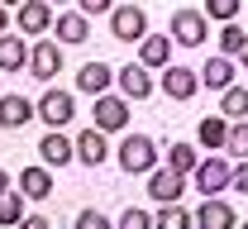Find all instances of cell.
<instances>
[{
  "label": "cell",
  "instance_id": "obj_1",
  "mask_svg": "<svg viewBox=\"0 0 248 229\" xmlns=\"http://www.w3.org/2000/svg\"><path fill=\"white\" fill-rule=\"evenodd\" d=\"M157 167V138L153 134H124L120 143V172L129 177H148Z\"/></svg>",
  "mask_w": 248,
  "mask_h": 229
},
{
  "label": "cell",
  "instance_id": "obj_2",
  "mask_svg": "<svg viewBox=\"0 0 248 229\" xmlns=\"http://www.w3.org/2000/svg\"><path fill=\"white\" fill-rule=\"evenodd\" d=\"M91 124L95 129H105V134H124L129 129V96H110V91H100L91 105Z\"/></svg>",
  "mask_w": 248,
  "mask_h": 229
},
{
  "label": "cell",
  "instance_id": "obj_3",
  "mask_svg": "<svg viewBox=\"0 0 248 229\" xmlns=\"http://www.w3.org/2000/svg\"><path fill=\"white\" fill-rule=\"evenodd\" d=\"M172 43H182V48H201L205 38H210V15L205 10H172Z\"/></svg>",
  "mask_w": 248,
  "mask_h": 229
},
{
  "label": "cell",
  "instance_id": "obj_4",
  "mask_svg": "<svg viewBox=\"0 0 248 229\" xmlns=\"http://www.w3.org/2000/svg\"><path fill=\"white\" fill-rule=\"evenodd\" d=\"M191 177H196V191H201V196H219V191L234 182V163H229V158H224V148H219L215 158H201Z\"/></svg>",
  "mask_w": 248,
  "mask_h": 229
},
{
  "label": "cell",
  "instance_id": "obj_5",
  "mask_svg": "<svg viewBox=\"0 0 248 229\" xmlns=\"http://www.w3.org/2000/svg\"><path fill=\"white\" fill-rule=\"evenodd\" d=\"M72 115H77V96H72V91L48 86V91L38 96V120H43L48 129H67V124H72Z\"/></svg>",
  "mask_w": 248,
  "mask_h": 229
},
{
  "label": "cell",
  "instance_id": "obj_6",
  "mask_svg": "<svg viewBox=\"0 0 248 229\" xmlns=\"http://www.w3.org/2000/svg\"><path fill=\"white\" fill-rule=\"evenodd\" d=\"M110 33L124 38V43H139V38L148 33V15H143L139 5H115V10H110Z\"/></svg>",
  "mask_w": 248,
  "mask_h": 229
},
{
  "label": "cell",
  "instance_id": "obj_7",
  "mask_svg": "<svg viewBox=\"0 0 248 229\" xmlns=\"http://www.w3.org/2000/svg\"><path fill=\"white\" fill-rule=\"evenodd\" d=\"M115 81H120V91H124L129 100H148V96H153V67H143L139 58H134V62H124L120 72H115Z\"/></svg>",
  "mask_w": 248,
  "mask_h": 229
},
{
  "label": "cell",
  "instance_id": "obj_8",
  "mask_svg": "<svg viewBox=\"0 0 248 229\" xmlns=\"http://www.w3.org/2000/svg\"><path fill=\"white\" fill-rule=\"evenodd\" d=\"M182 191H186V172H177V167H153V172H148V196H153L157 205L182 200Z\"/></svg>",
  "mask_w": 248,
  "mask_h": 229
},
{
  "label": "cell",
  "instance_id": "obj_9",
  "mask_svg": "<svg viewBox=\"0 0 248 229\" xmlns=\"http://www.w3.org/2000/svg\"><path fill=\"white\" fill-rule=\"evenodd\" d=\"M15 19H19V33H24V38H38L43 29H53L58 15H53V0H24Z\"/></svg>",
  "mask_w": 248,
  "mask_h": 229
},
{
  "label": "cell",
  "instance_id": "obj_10",
  "mask_svg": "<svg viewBox=\"0 0 248 229\" xmlns=\"http://www.w3.org/2000/svg\"><path fill=\"white\" fill-rule=\"evenodd\" d=\"M29 67H33V76H38V81H53V76H62V43H58V38H43V43H33Z\"/></svg>",
  "mask_w": 248,
  "mask_h": 229
},
{
  "label": "cell",
  "instance_id": "obj_11",
  "mask_svg": "<svg viewBox=\"0 0 248 229\" xmlns=\"http://www.w3.org/2000/svg\"><path fill=\"white\" fill-rule=\"evenodd\" d=\"M162 91L172 100H191L196 91H201V72H191V67H162Z\"/></svg>",
  "mask_w": 248,
  "mask_h": 229
},
{
  "label": "cell",
  "instance_id": "obj_12",
  "mask_svg": "<svg viewBox=\"0 0 248 229\" xmlns=\"http://www.w3.org/2000/svg\"><path fill=\"white\" fill-rule=\"evenodd\" d=\"M53 38H58V43H86V38H91V15L62 10L58 19H53Z\"/></svg>",
  "mask_w": 248,
  "mask_h": 229
},
{
  "label": "cell",
  "instance_id": "obj_13",
  "mask_svg": "<svg viewBox=\"0 0 248 229\" xmlns=\"http://www.w3.org/2000/svg\"><path fill=\"white\" fill-rule=\"evenodd\" d=\"M139 62L143 67H153V72H162V67L172 62V33H143L139 38Z\"/></svg>",
  "mask_w": 248,
  "mask_h": 229
},
{
  "label": "cell",
  "instance_id": "obj_14",
  "mask_svg": "<svg viewBox=\"0 0 248 229\" xmlns=\"http://www.w3.org/2000/svg\"><path fill=\"white\" fill-rule=\"evenodd\" d=\"M105 158H110V143H105V129H81L77 134V163L81 167H100L105 163Z\"/></svg>",
  "mask_w": 248,
  "mask_h": 229
},
{
  "label": "cell",
  "instance_id": "obj_15",
  "mask_svg": "<svg viewBox=\"0 0 248 229\" xmlns=\"http://www.w3.org/2000/svg\"><path fill=\"white\" fill-rule=\"evenodd\" d=\"M38 153H43V163L48 167H67L77 158V138H67L62 129H48L43 134V143H38Z\"/></svg>",
  "mask_w": 248,
  "mask_h": 229
},
{
  "label": "cell",
  "instance_id": "obj_16",
  "mask_svg": "<svg viewBox=\"0 0 248 229\" xmlns=\"http://www.w3.org/2000/svg\"><path fill=\"white\" fill-rule=\"evenodd\" d=\"M19 191H24L29 200H48V196H53V167H48V163L24 167V172H19Z\"/></svg>",
  "mask_w": 248,
  "mask_h": 229
},
{
  "label": "cell",
  "instance_id": "obj_17",
  "mask_svg": "<svg viewBox=\"0 0 248 229\" xmlns=\"http://www.w3.org/2000/svg\"><path fill=\"white\" fill-rule=\"evenodd\" d=\"M234 67H239V58H229V53H215L210 62L201 67V86H210V91H224V86H234Z\"/></svg>",
  "mask_w": 248,
  "mask_h": 229
},
{
  "label": "cell",
  "instance_id": "obj_18",
  "mask_svg": "<svg viewBox=\"0 0 248 229\" xmlns=\"http://www.w3.org/2000/svg\"><path fill=\"white\" fill-rule=\"evenodd\" d=\"M196 225L201 229H229V225H239V215H234V205H224L219 196H205L201 210H196Z\"/></svg>",
  "mask_w": 248,
  "mask_h": 229
},
{
  "label": "cell",
  "instance_id": "obj_19",
  "mask_svg": "<svg viewBox=\"0 0 248 229\" xmlns=\"http://www.w3.org/2000/svg\"><path fill=\"white\" fill-rule=\"evenodd\" d=\"M29 43H24V33H0V72H24L29 67Z\"/></svg>",
  "mask_w": 248,
  "mask_h": 229
},
{
  "label": "cell",
  "instance_id": "obj_20",
  "mask_svg": "<svg viewBox=\"0 0 248 229\" xmlns=\"http://www.w3.org/2000/svg\"><path fill=\"white\" fill-rule=\"evenodd\" d=\"M38 115V105L29 96H0V129H19Z\"/></svg>",
  "mask_w": 248,
  "mask_h": 229
},
{
  "label": "cell",
  "instance_id": "obj_21",
  "mask_svg": "<svg viewBox=\"0 0 248 229\" xmlns=\"http://www.w3.org/2000/svg\"><path fill=\"white\" fill-rule=\"evenodd\" d=\"M110 81H115V72H110L105 62H81L72 86H77V91H86V96H100V91H110Z\"/></svg>",
  "mask_w": 248,
  "mask_h": 229
},
{
  "label": "cell",
  "instance_id": "obj_22",
  "mask_svg": "<svg viewBox=\"0 0 248 229\" xmlns=\"http://www.w3.org/2000/svg\"><path fill=\"white\" fill-rule=\"evenodd\" d=\"M196 134H201V148L219 153V148H224V138H229V124H224V115H205Z\"/></svg>",
  "mask_w": 248,
  "mask_h": 229
},
{
  "label": "cell",
  "instance_id": "obj_23",
  "mask_svg": "<svg viewBox=\"0 0 248 229\" xmlns=\"http://www.w3.org/2000/svg\"><path fill=\"white\" fill-rule=\"evenodd\" d=\"M162 229H191L196 225V215L186 210V205H177V200H167V205H157V215H153Z\"/></svg>",
  "mask_w": 248,
  "mask_h": 229
},
{
  "label": "cell",
  "instance_id": "obj_24",
  "mask_svg": "<svg viewBox=\"0 0 248 229\" xmlns=\"http://www.w3.org/2000/svg\"><path fill=\"white\" fill-rule=\"evenodd\" d=\"M219 115L244 120L248 115V86H224V91H219Z\"/></svg>",
  "mask_w": 248,
  "mask_h": 229
},
{
  "label": "cell",
  "instance_id": "obj_25",
  "mask_svg": "<svg viewBox=\"0 0 248 229\" xmlns=\"http://www.w3.org/2000/svg\"><path fill=\"white\" fill-rule=\"evenodd\" d=\"M24 191H0V225H24Z\"/></svg>",
  "mask_w": 248,
  "mask_h": 229
},
{
  "label": "cell",
  "instance_id": "obj_26",
  "mask_svg": "<svg viewBox=\"0 0 248 229\" xmlns=\"http://www.w3.org/2000/svg\"><path fill=\"white\" fill-rule=\"evenodd\" d=\"M224 153H229V158H248V124H244V120H234V124H229Z\"/></svg>",
  "mask_w": 248,
  "mask_h": 229
},
{
  "label": "cell",
  "instance_id": "obj_27",
  "mask_svg": "<svg viewBox=\"0 0 248 229\" xmlns=\"http://www.w3.org/2000/svg\"><path fill=\"white\" fill-rule=\"evenodd\" d=\"M196 163H201V158H196L191 143H172V148H167V167H177V172H196Z\"/></svg>",
  "mask_w": 248,
  "mask_h": 229
},
{
  "label": "cell",
  "instance_id": "obj_28",
  "mask_svg": "<svg viewBox=\"0 0 248 229\" xmlns=\"http://www.w3.org/2000/svg\"><path fill=\"white\" fill-rule=\"evenodd\" d=\"M248 29H239V19H229L224 24V33H219V53H229V58H239V48H244Z\"/></svg>",
  "mask_w": 248,
  "mask_h": 229
},
{
  "label": "cell",
  "instance_id": "obj_29",
  "mask_svg": "<svg viewBox=\"0 0 248 229\" xmlns=\"http://www.w3.org/2000/svg\"><path fill=\"white\" fill-rule=\"evenodd\" d=\"M239 5H244V0H205L201 10H205L210 19H219V24H229V19H239Z\"/></svg>",
  "mask_w": 248,
  "mask_h": 229
},
{
  "label": "cell",
  "instance_id": "obj_30",
  "mask_svg": "<svg viewBox=\"0 0 248 229\" xmlns=\"http://www.w3.org/2000/svg\"><path fill=\"white\" fill-rule=\"evenodd\" d=\"M153 225H157V220L143 210V205H129V210L120 215V229H153Z\"/></svg>",
  "mask_w": 248,
  "mask_h": 229
},
{
  "label": "cell",
  "instance_id": "obj_31",
  "mask_svg": "<svg viewBox=\"0 0 248 229\" xmlns=\"http://www.w3.org/2000/svg\"><path fill=\"white\" fill-rule=\"evenodd\" d=\"M77 225H81V229H110V220H105L100 210H81V215H77Z\"/></svg>",
  "mask_w": 248,
  "mask_h": 229
},
{
  "label": "cell",
  "instance_id": "obj_32",
  "mask_svg": "<svg viewBox=\"0 0 248 229\" xmlns=\"http://www.w3.org/2000/svg\"><path fill=\"white\" fill-rule=\"evenodd\" d=\"M229 186L248 196V158H239V163H234V182H229Z\"/></svg>",
  "mask_w": 248,
  "mask_h": 229
},
{
  "label": "cell",
  "instance_id": "obj_33",
  "mask_svg": "<svg viewBox=\"0 0 248 229\" xmlns=\"http://www.w3.org/2000/svg\"><path fill=\"white\" fill-rule=\"evenodd\" d=\"M81 15H110V0H77Z\"/></svg>",
  "mask_w": 248,
  "mask_h": 229
},
{
  "label": "cell",
  "instance_id": "obj_34",
  "mask_svg": "<svg viewBox=\"0 0 248 229\" xmlns=\"http://www.w3.org/2000/svg\"><path fill=\"white\" fill-rule=\"evenodd\" d=\"M0 191H10V172L5 167H0Z\"/></svg>",
  "mask_w": 248,
  "mask_h": 229
},
{
  "label": "cell",
  "instance_id": "obj_35",
  "mask_svg": "<svg viewBox=\"0 0 248 229\" xmlns=\"http://www.w3.org/2000/svg\"><path fill=\"white\" fill-rule=\"evenodd\" d=\"M10 29V15H5V5H0V33Z\"/></svg>",
  "mask_w": 248,
  "mask_h": 229
},
{
  "label": "cell",
  "instance_id": "obj_36",
  "mask_svg": "<svg viewBox=\"0 0 248 229\" xmlns=\"http://www.w3.org/2000/svg\"><path fill=\"white\" fill-rule=\"evenodd\" d=\"M239 62H244V67H248V38H244V48H239Z\"/></svg>",
  "mask_w": 248,
  "mask_h": 229
},
{
  "label": "cell",
  "instance_id": "obj_37",
  "mask_svg": "<svg viewBox=\"0 0 248 229\" xmlns=\"http://www.w3.org/2000/svg\"><path fill=\"white\" fill-rule=\"evenodd\" d=\"M0 5H15V10H19V5H24V0H0Z\"/></svg>",
  "mask_w": 248,
  "mask_h": 229
},
{
  "label": "cell",
  "instance_id": "obj_38",
  "mask_svg": "<svg viewBox=\"0 0 248 229\" xmlns=\"http://www.w3.org/2000/svg\"><path fill=\"white\" fill-rule=\"evenodd\" d=\"M53 5H58V0H53Z\"/></svg>",
  "mask_w": 248,
  "mask_h": 229
}]
</instances>
